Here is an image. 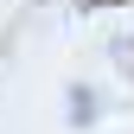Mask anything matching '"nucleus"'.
<instances>
[{"label":"nucleus","instance_id":"obj_1","mask_svg":"<svg viewBox=\"0 0 134 134\" xmlns=\"http://www.w3.org/2000/svg\"><path fill=\"white\" fill-rule=\"evenodd\" d=\"M90 115H96V96L90 90H70V121H90Z\"/></svg>","mask_w":134,"mask_h":134},{"label":"nucleus","instance_id":"obj_2","mask_svg":"<svg viewBox=\"0 0 134 134\" xmlns=\"http://www.w3.org/2000/svg\"><path fill=\"white\" fill-rule=\"evenodd\" d=\"M77 7H121V0H77Z\"/></svg>","mask_w":134,"mask_h":134}]
</instances>
